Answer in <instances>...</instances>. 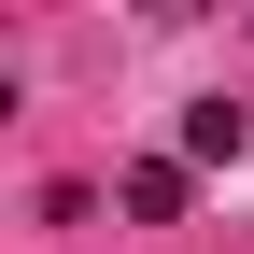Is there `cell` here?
<instances>
[{
	"instance_id": "6da1fadb",
	"label": "cell",
	"mask_w": 254,
	"mask_h": 254,
	"mask_svg": "<svg viewBox=\"0 0 254 254\" xmlns=\"http://www.w3.org/2000/svg\"><path fill=\"white\" fill-rule=\"evenodd\" d=\"M127 212H141V226H170V212H184V170H170V155H141V170H127Z\"/></svg>"
},
{
	"instance_id": "7a4b0ae2",
	"label": "cell",
	"mask_w": 254,
	"mask_h": 254,
	"mask_svg": "<svg viewBox=\"0 0 254 254\" xmlns=\"http://www.w3.org/2000/svg\"><path fill=\"white\" fill-rule=\"evenodd\" d=\"M184 155H240V99H198L184 113Z\"/></svg>"
}]
</instances>
